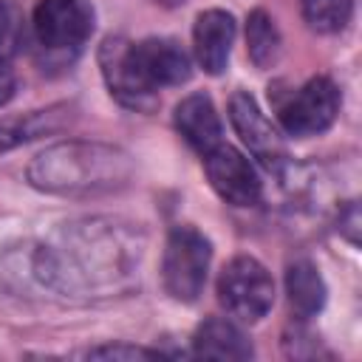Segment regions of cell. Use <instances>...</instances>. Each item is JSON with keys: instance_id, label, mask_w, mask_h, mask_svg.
<instances>
[{"instance_id": "11", "label": "cell", "mask_w": 362, "mask_h": 362, "mask_svg": "<svg viewBox=\"0 0 362 362\" xmlns=\"http://www.w3.org/2000/svg\"><path fill=\"white\" fill-rule=\"evenodd\" d=\"M195 356H212V359H249L252 345L243 337V331L229 320H206L198 325L192 337Z\"/></svg>"}, {"instance_id": "14", "label": "cell", "mask_w": 362, "mask_h": 362, "mask_svg": "<svg viewBox=\"0 0 362 362\" xmlns=\"http://www.w3.org/2000/svg\"><path fill=\"white\" fill-rule=\"evenodd\" d=\"M305 23L320 34L342 31L351 20V0H300Z\"/></svg>"}, {"instance_id": "2", "label": "cell", "mask_w": 362, "mask_h": 362, "mask_svg": "<svg viewBox=\"0 0 362 362\" xmlns=\"http://www.w3.org/2000/svg\"><path fill=\"white\" fill-rule=\"evenodd\" d=\"M119 156L110 147L99 144H59L48 153L37 156L28 175L31 184L48 192H93V189H110L116 178L124 175L119 167H124Z\"/></svg>"}, {"instance_id": "4", "label": "cell", "mask_w": 362, "mask_h": 362, "mask_svg": "<svg viewBox=\"0 0 362 362\" xmlns=\"http://www.w3.org/2000/svg\"><path fill=\"white\" fill-rule=\"evenodd\" d=\"M221 305L240 322H257L269 314L274 303V283L266 266L255 257H235L223 266L218 277Z\"/></svg>"}, {"instance_id": "6", "label": "cell", "mask_w": 362, "mask_h": 362, "mask_svg": "<svg viewBox=\"0 0 362 362\" xmlns=\"http://www.w3.org/2000/svg\"><path fill=\"white\" fill-rule=\"evenodd\" d=\"M93 31L88 0H42L34 8V34L48 51H74Z\"/></svg>"}, {"instance_id": "12", "label": "cell", "mask_w": 362, "mask_h": 362, "mask_svg": "<svg viewBox=\"0 0 362 362\" xmlns=\"http://www.w3.org/2000/svg\"><path fill=\"white\" fill-rule=\"evenodd\" d=\"M286 294L300 317H311L325 305V283L311 260H294L286 269Z\"/></svg>"}, {"instance_id": "3", "label": "cell", "mask_w": 362, "mask_h": 362, "mask_svg": "<svg viewBox=\"0 0 362 362\" xmlns=\"http://www.w3.org/2000/svg\"><path fill=\"white\" fill-rule=\"evenodd\" d=\"M209 257H212L209 240L198 229L175 226L167 235L164 260H161V277L167 294L181 303H195L206 283Z\"/></svg>"}, {"instance_id": "10", "label": "cell", "mask_w": 362, "mask_h": 362, "mask_svg": "<svg viewBox=\"0 0 362 362\" xmlns=\"http://www.w3.org/2000/svg\"><path fill=\"white\" fill-rule=\"evenodd\" d=\"M175 127L184 136V141L189 147H195L198 153H206V150L218 147L221 144V133H223L218 110H215L212 99L204 96V93H192V96L178 102Z\"/></svg>"}, {"instance_id": "8", "label": "cell", "mask_w": 362, "mask_h": 362, "mask_svg": "<svg viewBox=\"0 0 362 362\" xmlns=\"http://www.w3.org/2000/svg\"><path fill=\"white\" fill-rule=\"evenodd\" d=\"M229 119L232 127L238 130V136L243 139V144L263 158L266 164H274L283 156V141L277 136V130L272 127V122L263 116V110L257 107V102L249 93H235L229 99Z\"/></svg>"}, {"instance_id": "13", "label": "cell", "mask_w": 362, "mask_h": 362, "mask_svg": "<svg viewBox=\"0 0 362 362\" xmlns=\"http://www.w3.org/2000/svg\"><path fill=\"white\" fill-rule=\"evenodd\" d=\"M246 51H249V59L257 68H269L280 57V34H277V25H274V20L263 8H257V11L249 14V23H246Z\"/></svg>"}, {"instance_id": "1", "label": "cell", "mask_w": 362, "mask_h": 362, "mask_svg": "<svg viewBox=\"0 0 362 362\" xmlns=\"http://www.w3.org/2000/svg\"><path fill=\"white\" fill-rule=\"evenodd\" d=\"M102 74L110 93L136 110H150L156 105V90L167 85H181L189 79V57L175 40L150 37L139 42L105 40L102 45Z\"/></svg>"}, {"instance_id": "17", "label": "cell", "mask_w": 362, "mask_h": 362, "mask_svg": "<svg viewBox=\"0 0 362 362\" xmlns=\"http://www.w3.org/2000/svg\"><path fill=\"white\" fill-rule=\"evenodd\" d=\"M88 356H124V359H133V356H156V351H144V348H130V345H107V348H93L88 351Z\"/></svg>"}, {"instance_id": "18", "label": "cell", "mask_w": 362, "mask_h": 362, "mask_svg": "<svg viewBox=\"0 0 362 362\" xmlns=\"http://www.w3.org/2000/svg\"><path fill=\"white\" fill-rule=\"evenodd\" d=\"M14 85H17L14 71H11L8 59H6V57H0V107L14 96Z\"/></svg>"}, {"instance_id": "9", "label": "cell", "mask_w": 362, "mask_h": 362, "mask_svg": "<svg viewBox=\"0 0 362 362\" xmlns=\"http://www.w3.org/2000/svg\"><path fill=\"white\" fill-rule=\"evenodd\" d=\"M232 40H235V20L229 11L209 8L198 14L192 28V42H195V59L206 74L212 76L223 74L229 62Z\"/></svg>"}, {"instance_id": "7", "label": "cell", "mask_w": 362, "mask_h": 362, "mask_svg": "<svg viewBox=\"0 0 362 362\" xmlns=\"http://www.w3.org/2000/svg\"><path fill=\"white\" fill-rule=\"evenodd\" d=\"M204 170L212 184V189L235 204V206H252L260 201V175L252 167V161L238 153L229 144H218L204 153Z\"/></svg>"}, {"instance_id": "16", "label": "cell", "mask_w": 362, "mask_h": 362, "mask_svg": "<svg viewBox=\"0 0 362 362\" xmlns=\"http://www.w3.org/2000/svg\"><path fill=\"white\" fill-rule=\"evenodd\" d=\"M40 133V116H28V119H6L0 122V153L11 150L28 139H34Z\"/></svg>"}, {"instance_id": "15", "label": "cell", "mask_w": 362, "mask_h": 362, "mask_svg": "<svg viewBox=\"0 0 362 362\" xmlns=\"http://www.w3.org/2000/svg\"><path fill=\"white\" fill-rule=\"evenodd\" d=\"M23 37H25L23 8L14 0H0V57L14 54Z\"/></svg>"}, {"instance_id": "5", "label": "cell", "mask_w": 362, "mask_h": 362, "mask_svg": "<svg viewBox=\"0 0 362 362\" xmlns=\"http://www.w3.org/2000/svg\"><path fill=\"white\" fill-rule=\"evenodd\" d=\"M339 113V90L328 76H311L303 88L291 90L277 107L280 124L288 136H317L334 124Z\"/></svg>"}]
</instances>
